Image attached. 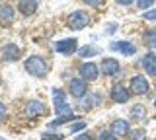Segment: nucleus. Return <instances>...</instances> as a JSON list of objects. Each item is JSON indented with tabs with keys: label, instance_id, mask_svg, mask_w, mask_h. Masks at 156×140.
Here are the masks:
<instances>
[{
	"label": "nucleus",
	"instance_id": "obj_1",
	"mask_svg": "<svg viewBox=\"0 0 156 140\" xmlns=\"http://www.w3.org/2000/svg\"><path fill=\"white\" fill-rule=\"evenodd\" d=\"M53 103H55V111H57L58 117H70L72 115V109H70V105L66 103L65 91L62 90H58V88L53 90Z\"/></svg>",
	"mask_w": 156,
	"mask_h": 140
},
{
	"label": "nucleus",
	"instance_id": "obj_2",
	"mask_svg": "<svg viewBox=\"0 0 156 140\" xmlns=\"http://www.w3.org/2000/svg\"><path fill=\"white\" fill-rule=\"evenodd\" d=\"M26 70L29 72L31 76H37V78H41V76L47 74V62L41 59V56H29L26 60Z\"/></svg>",
	"mask_w": 156,
	"mask_h": 140
},
{
	"label": "nucleus",
	"instance_id": "obj_3",
	"mask_svg": "<svg viewBox=\"0 0 156 140\" xmlns=\"http://www.w3.org/2000/svg\"><path fill=\"white\" fill-rule=\"evenodd\" d=\"M68 27L70 29H84V27L90 23V16L84 12V10H76V12H72L70 16H68Z\"/></svg>",
	"mask_w": 156,
	"mask_h": 140
},
{
	"label": "nucleus",
	"instance_id": "obj_4",
	"mask_svg": "<svg viewBox=\"0 0 156 140\" xmlns=\"http://www.w3.org/2000/svg\"><path fill=\"white\" fill-rule=\"evenodd\" d=\"M55 49L57 53H61V55H74V53L78 51V41L76 39H72V37H68V39H62V41H58L57 45H55Z\"/></svg>",
	"mask_w": 156,
	"mask_h": 140
},
{
	"label": "nucleus",
	"instance_id": "obj_5",
	"mask_svg": "<svg viewBox=\"0 0 156 140\" xmlns=\"http://www.w3.org/2000/svg\"><path fill=\"white\" fill-rule=\"evenodd\" d=\"M98 74H100V68H98L94 62H84L80 66V78L86 80V82H94L98 78Z\"/></svg>",
	"mask_w": 156,
	"mask_h": 140
},
{
	"label": "nucleus",
	"instance_id": "obj_6",
	"mask_svg": "<svg viewBox=\"0 0 156 140\" xmlns=\"http://www.w3.org/2000/svg\"><path fill=\"white\" fill-rule=\"evenodd\" d=\"M131 91L136 95L148 94V82H146L144 76H133V80H131Z\"/></svg>",
	"mask_w": 156,
	"mask_h": 140
},
{
	"label": "nucleus",
	"instance_id": "obj_7",
	"mask_svg": "<svg viewBox=\"0 0 156 140\" xmlns=\"http://www.w3.org/2000/svg\"><path fill=\"white\" fill-rule=\"evenodd\" d=\"M45 111H47V107L41 103V101H37V99H31L26 105V115L27 117H37V115H43Z\"/></svg>",
	"mask_w": 156,
	"mask_h": 140
},
{
	"label": "nucleus",
	"instance_id": "obj_8",
	"mask_svg": "<svg viewBox=\"0 0 156 140\" xmlns=\"http://www.w3.org/2000/svg\"><path fill=\"white\" fill-rule=\"evenodd\" d=\"M119 62H117L115 59H104L101 60V64H100V70L104 72V74H107V76H113V74H117L119 72Z\"/></svg>",
	"mask_w": 156,
	"mask_h": 140
},
{
	"label": "nucleus",
	"instance_id": "obj_9",
	"mask_svg": "<svg viewBox=\"0 0 156 140\" xmlns=\"http://www.w3.org/2000/svg\"><path fill=\"white\" fill-rule=\"evenodd\" d=\"M111 99L117 101V103H125L129 99V90H125V86H121V84H115L111 88Z\"/></svg>",
	"mask_w": 156,
	"mask_h": 140
},
{
	"label": "nucleus",
	"instance_id": "obj_10",
	"mask_svg": "<svg viewBox=\"0 0 156 140\" xmlns=\"http://www.w3.org/2000/svg\"><path fill=\"white\" fill-rule=\"evenodd\" d=\"M111 49L123 53L125 56H131V55H135V53H136L135 45H133V43H129V41H117V43H111Z\"/></svg>",
	"mask_w": 156,
	"mask_h": 140
},
{
	"label": "nucleus",
	"instance_id": "obj_11",
	"mask_svg": "<svg viewBox=\"0 0 156 140\" xmlns=\"http://www.w3.org/2000/svg\"><path fill=\"white\" fill-rule=\"evenodd\" d=\"M140 62H143V68L148 72L150 76H156V55L154 53H146Z\"/></svg>",
	"mask_w": 156,
	"mask_h": 140
},
{
	"label": "nucleus",
	"instance_id": "obj_12",
	"mask_svg": "<svg viewBox=\"0 0 156 140\" xmlns=\"http://www.w3.org/2000/svg\"><path fill=\"white\" fill-rule=\"evenodd\" d=\"M0 55H2L4 60H16V59H20V49L14 45V43H8V45L2 47Z\"/></svg>",
	"mask_w": 156,
	"mask_h": 140
},
{
	"label": "nucleus",
	"instance_id": "obj_13",
	"mask_svg": "<svg viewBox=\"0 0 156 140\" xmlns=\"http://www.w3.org/2000/svg\"><path fill=\"white\" fill-rule=\"evenodd\" d=\"M70 94L74 95V97H82V95L86 94V80H78V78H74V80H70Z\"/></svg>",
	"mask_w": 156,
	"mask_h": 140
},
{
	"label": "nucleus",
	"instance_id": "obj_14",
	"mask_svg": "<svg viewBox=\"0 0 156 140\" xmlns=\"http://www.w3.org/2000/svg\"><path fill=\"white\" fill-rule=\"evenodd\" d=\"M18 10L22 12L23 16H31V14L37 10V0H20Z\"/></svg>",
	"mask_w": 156,
	"mask_h": 140
},
{
	"label": "nucleus",
	"instance_id": "obj_15",
	"mask_svg": "<svg viewBox=\"0 0 156 140\" xmlns=\"http://www.w3.org/2000/svg\"><path fill=\"white\" fill-rule=\"evenodd\" d=\"M12 22H14V8L8 6V4L0 6V23L2 26H10Z\"/></svg>",
	"mask_w": 156,
	"mask_h": 140
},
{
	"label": "nucleus",
	"instance_id": "obj_16",
	"mask_svg": "<svg viewBox=\"0 0 156 140\" xmlns=\"http://www.w3.org/2000/svg\"><path fill=\"white\" fill-rule=\"evenodd\" d=\"M111 132L115 134H127L129 132V123H127L125 119H115L113 123H111Z\"/></svg>",
	"mask_w": 156,
	"mask_h": 140
},
{
	"label": "nucleus",
	"instance_id": "obj_17",
	"mask_svg": "<svg viewBox=\"0 0 156 140\" xmlns=\"http://www.w3.org/2000/svg\"><path fill=\"white\" fill-rule=\"evenodd\" d=\"M98 53H100L98 47L88 45V47H80V49H78V56H82V59H90V56H96Z\"/></svg>",
	"mask_w": 156,
	"mask_h": 140
},
{
	"label": "nucleus",
	"instance_id": "obj_18",
	"mask_svg": "<svg viewBox=\"0 0 156 140\" xmlns=\"http://www.w3.org/2000/svg\"><path fill=\"white\" fill-rule=\"evenodd\" d=\"M144 43L150 47V49H156V29H148L144 33Z\"/></svg>",
	"mask_w": 156,
	"mask_h": 140
},
{
	"label": "nucleus",
	"instance_id": "obj_19",
	"mask_svg": "<svg viewBox=\"0 0 156 140\" xmlns=\"http://www.w3.org/2000/svg\"><path fill=\"white\" fill-rule=\"evenodd\" d=\"M144 115H146V109L143 107V105H135V107L131 109V119H135V121L143 119Z\"/></svg>",
	"mask_w": 156,
	"mask_h": 140
},
{
	"label": "nucleus",
	"instance_id": "obj_20",
	"mask_svg": "<svg viewBox=\"0 0 156 140\" xmlns=\"http://www.w3.org/2000/svg\"><path fill=\"white\" fill-rule=\"evenodd\" d=\"M72 119H76L74 115H70V117H58V119H55L51 123V127H58V125H65V123H68V121H72Z\"/></svg>",
	"mask_w": 156,
	"mask_h": 140
},
{
	"label": "nucleus",
	"instance_id": "obj_21",
	"mask_svg": "<svg viewBox=\"0 0 156 140\" xmlns=\"http://www.w3.org/2000/svg\"><path fill=\"white\" fill-rule=\"evenodd\" d=\"M41 140H62L61 134H51V132H43L41 134Z\"/></svg>",
	"mask_w": 156,
	"mask_h": 140
},
{
	"label": "nucleus",
	"instance_id": "obj_22",
	"mask_svg": "<svg viewBox=\"0 0 156 140\" xmlns=\"http://www.w3.org/2000/svg\"><path fill=\"white\" fill-rule=\"evenodd\" d=\"M136 4H139L140 10H146V8H150L154 4V0H136Z\"/></svg>",
	"mask_w": 156,
	"mask_h": 140
},
{
	"label": "nucleus",
	"instance_id": "obj_23",
	"mask_svg": "<svg viewBox=\"0 0 156 140\" xmlns=\"http://www.w3.org/2000/svg\"><path fill=\"white\" fill-rule=\"evenodd\" d=\"M143 18H144V20H154L156 22V10H146L143 14Z\"/></svg>",
	"mask_w": 156,
	"mask_h": 140
},
{
	"label": "nucleus",
	"instance_id": "obj_24",
	"mask_svg": "<svg viewBox=\"0 0 156 140\" xmlns=\"http://www.w3.org/2000/svg\"><path fill=\"white\" fill-rule=\"evenodd\" d=\"M100 140H117L113 132H101L100 134Z\"/></svg>",
	"mask_w": 156,
	"mask_h": 140
},
{
	"label": "nucleus",
	"instance_id": "obj_25",
	"mask_svg": "<svg viewBox=\"0 0 156 140\" xmlns=\"http://www.w3.org/2000/svg\"><path fill=\"white\" fill-rule=\"evenodd\" d=\"M84 2L88 4V6H101V2H104V0H84Z\"/></svg>",
	"mask_w": 156,
	"mask_h": 140
},
{
	"label": "nucleus",
	"instance_id": "obj_26",
	"mask_svg": "<svg viewBox=\"0 0 156 140\" xmlns=\"http://www.w3.org/2000/svg\"><path fill=\"white\" fill-rule=\"evenodd\" d=\"M4 117H6V105H4L2 101H0V121H2Z\"/></svg>",
	"mask_w": 156,
	"mask_h": 140
},
{
	"label": "nucleus",
	"instance_id": "obj_27",
	"mask_svg": "<svg viewBox=\"0 0 156 140\" xmlns=\"http://www.w3.org/2000/svg\"><path fill=\"white\" fill-rule=\"evenodd\" d=\"M84 127H86V123H78V125H74V127H72V132H78V130H84Z\"/></svg>",
	"mask_w": 156,
	"mask_h": 140
},
{
	"label": "nucleus",
	"instance_id": "obj_28",
	"mask_svg": "<svg viewBox=\"0 0 156 140\" xmlns=\"http://www.w3.org/2000/svg\"><path fill=\"white\" fill-rule=\"evenodd\" d=\"M76 140H92V138H90V134H86V132H84V134H80V136H78Z\"/></svg>",
	"mask_w": 156,
	"mask_h": 140
},
{
	"label": "nucleus",
	"instance_id": "obj_29",
	"mask_svg": "<svg viewBox=\"0 0 156 140\" xmlns=\"http://www.w3.org/2000/svg\"><path fill=\"white\" fill-rule=\"evenodd\" d=\"M119 4H123V6H129V4H133V0H117Z\"/></svg>",
	"mask_w": 156,
	"mask_h": 140
},
{
	"label": "nucleus",
	"instance_id": "obj_30",
	"mask_svg": "<svg viewBox=\"0 0 156 140\" xmlns=\"http://www.w3.org/2000/svg\"><path fill=\"white\" fill-rule=\"evenodd\" d=\"M139 138H143V130H139V134H135L133 140H139Z\"/></svg>",
	"mask_w": 156,
	"mask_h": 140
},
{
	"label": "nucleus",
	"instance_id": "obj_31",
	"mask_svg": "<svg viewBox=\"0 0 156 140\" xmlns=\"http://www.w3.org/2000/svg\"><path fill=\"white\" fill-rule=\"evenodd\" d=\"M0 84H2V78H0Z\"/></svg>",
	"mask_w": 156,
	"mask_h": 140
},
{
	"label": "nucleus",
	"instance_id": "obj_32",
	"mask_svg": "<svg viewBox=\"0 0 156 140\" xmlns=\"http://www.w3.org/2000/svg\"><path fill=\"white\" fill-rule=\"evenodd\" d=\"M154 107H156V101H154Z\"/></svg>",
	"mask_w": 156,
	"mask_h": 140
}]
</instances>
